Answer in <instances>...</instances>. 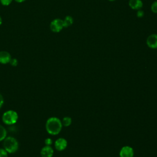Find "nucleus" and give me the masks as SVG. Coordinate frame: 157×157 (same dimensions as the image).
Listing matches in <instances>:
<instances>
[{
  "mask_svg": "<svg viewBox=\"0 0 157 157\" xmlns=\"http://www.w3.org/2000/svg\"><path fill=\"white\" fill-rule=\"evenodd\" d=\"M109 1H115V0H109Z\"/></svg>",
  "mask_w": 157,
  "mask_h": 157,
  "instance_id": "5701e85b",
  "label": "nucleus"
},
{
  "mask_svg": "<svg viewBox=\"0 0 157 157\" xmlns=\"http://www.w3.org/2000/svg\"><path fill=\"white\" fill-rule=\"evenodd\" d=\"M147 45L151 48H157V34H152L147 39Z\"/></svg>",
  "mask_w": 157,
  "mask_h": 157,
  "instance_id": "6e6552de",
  "label": "nucleus"
},
{
  "mask_svg": "<svg viewBox=\"0 0 157 157\" xmlns=\"http://www.w3.org/2000/svg\"><path fill=\"white\" fill-rule=\"evenodd\" d=\"M16 2H24V1H25L26 0H15Z\"/></svg>",
  "mask_w": 157,
  "mask_h": 157,
  "instance_id": "412c9836",
  "label": "nucleus"
},
{
  "mask_svg": "<svg viewBox=\"0 0 157 157\" xmlns=\"http://www.w3.org/2000/svg\"><path fill=\"white\" fill-rule=\"evenodd\" d=\"M129 7L134 10H139L143 6V2L141 0H129Z\"/></svg>",
  "mask_w": 157,
  "mask_h": 157,
  "instance_id": "9d476101",
  "label": "nucleus"
},
{
  "mask_svg": "<svg viewBox=\"0 0 157 157\" xmlns=\"http://www.w3.org/2000/svg\"><path fill=\"white\" fill-rule=\"evenodd\" d=\"M12 0H0L1 3L5 6H7L9 5H10L12 2Z\"/></svg>",
  "mask_w": 157,
  "mask_h": 157,
  "instance_id": "f3484780",
  "label": "nucleus"
},
{
  "mask_svg": "<svg viewBox=\"0 0 157 157\" xmlns=\"http://www.w3.org/2000/svg\"><path fill=\"white\" fill-rule=\"evenodd\" d=\"M53 154L54 150L50 145L44 146L40 151V155L41 157H52Z\"/></svg>",
  "mask_w": 157,
  "mask_h": 157,
  "instance_id": "423d86ee",
  "label": "nucleus"
},
{
  "mask_svg": "<svg viewBox=\"0 0 157 157\" xmlns=\"http://www.w3.org/2000/svg\"><path fill=\"white\" fill-rule=\"evenodd\" d=\"M54 145L56 150L61 151L64 150L67 147V142L64 138L59 137L55 140Z\"/></svg>",
  "mask_w": 157,
  "mask_h": 157,
  "instance_id": "39448f33",
  "label": "nucleus"
},
{
  "mask_svg": "<svg viewBox=\"0 0 157 157\" xmlns=\"http://www.w3.org/2000/svg\"><path fill=\"white\" fill-rule=\"evenodd\" d=\"M7 131L6 128L0 124V142H2L4 140V139L7 136Z\"/></svg>",
  "mask_w": 157,
  "mask_h": 157,
  "instance_id": "f8f14e48",
  "label": "nucleus"
},
{
  "mask_svg": "<svg viewBox=\"0 0 157 157\" xmlns=\"http://www.w3.org/2000/svg\"><path fill=\"white\" fill-rule=\"evenodd\" d=\"M63 28V21L60 18H55L53 20L50 24V28L51 31L54 33L60 32Z\"/></svg>",
  "mask_w": 157,
  "mask_h": 157,
  "instance_id": "20e7f679",
  "label": "nucleus"
},
{
  "mask_svg": "<svg viewBox=\"0 0 157 157\" xmlns=\"http://www.w3.org/2000/svg\"><path fill=\"white\" fill-rule=\"evenodd\" d=\"M8 152L2 147L0 148V157H8Z\"/></svg>",
  "mask_w": 157,
  "mask_h": 157,
  "instance_id": "4468645a",
  "label": "nucleus"
},
{
  "mask_svg": "<svg viewBox=\"0 0 157 157\" xmlns=\"http://www.w3.org/2000/svg\"><path fill=\"white\" fill-rule=\"evenodd\" d=\"M151 11L155 13H157V1H155L151 6Z\"/></svg>",
  "mask_w": 157,
  "mask_h": 157,
  "instance_id": "2eb2a0df",
  "label": "nucleus"
},
{
  "mask_svg": "<svg viewBox=\"0 0 157 157\" xmlns=\"http://www.w3.org/2000/svg\"><path fill=\"white\" fill-rule=\"evenodd\" d=\"M134 150L129 146H124L121 148L120 151V157H133Z\"/></svg>",
  "mask_w": 157,
  "mask_h": 157,
  "instance_id": "0eeeda50",
  "label": "nucleus"
},
{
  "mask_svg": "<svg viewBox=\"0 0 157 157\" xmlns=\"http://www.w3.org/2000/svg\"><path fill=\"white\" fill-rule=\"evenodd\" d=\"M10 64L12 66H13V67H15L18 65V60L16 59V58H11L10 62H9Z\"/></svg>",
  "mask_w": 157,
  "mask_h": 157,
  "instance_id": "dca6fc26",
  "label": "nucleus"
},
{
  "mask_svg": "<svg viewBox=\"0 0 157 157\" xmlns=\"http://www.w3.org/2000/svg\"><path fill=\"white\" fill-rule=\"evenodd\" d=\"M3 142V148L8 153L13 154L16 153L19 148L18 140L13 136H7Z\"/></svg>",
  "mask_w": 157,
  "mask_h": 157,
  "instance_id": "f03ea898",
  "label": "nucleus"
},
{
  "mask_svg": "<svg viewBox=\"0 0 157 157\" xmlns=\"http://www.w3.org/2000/svg\"><path fill=\"white\" fill-rule=\"evenodd\" d=\"M4 103V99L3 96L2 95V94L0 93V109L2 108V107L3 106Z\"/></svg>",
  "mask_w": 157,
  "mask_h": 157,
  "instance_id": "aec40b11",
  "label": "nucleus"
},
{
  "mask_svg": "<svg viewBox=\"0 0 157 157\" xmlns=\"http://www.w3.org/2000/svg\"><path fill=\"white\" fill-rule=\"evenodd\" d=\"M18 120V114L14 110H7L2 115V121L6 125L15 124Z\"/></svg>",
  "mask_w": 157,
  "mask_h": 157,
  "instance_id": "7ed1b4c3",
  "label": "nucleus"
},
{
  "mask_svg": "<svg viewBox=\"0 0 157 157\" xmlns=\"http://www.w3.org/2000/svg\"><path fill=\"white\" fill-rule=\"evenodd\" d=\"M144 12L143 10H142L141 9L137 10V16L139 18H141L142 17H144Z\"/></svg>",
  "mask_w": 157,
  "mask_h": 157,
  "instance_id": "6ab92c4d",
  "label": "nucleus"
},
{
  "mask_svg": "<svg viewBox=\"0 0 157 157\" xmlns=\"http://www.w3.org/2000/svg\"><path fill=\"white\" fill-rule=\"evenodd\" d=\"M44 144H45V145H50L51 146V145L53 144V141L52 139L51 138H46L44 140Z\"/></svg>",
  "mask_w": 157,
  "mask_h": 157,
  "instance_id": "a211bd4d",
  "label": "nucleus"
},
{
  "mask_svg": "<svg viewBox=\"0 0 157 157\" xmlns=\"http://www.w3.org/2000/svg\"><path fill=\"white\" fill-rule=\"evenodd\" d=\"M1 24H2V18L0 17V26L1 25Z\"/></svg>",
  "mask_w": 157,
  "mask_h": 157,
  "instance_id": "4be33fe9",
  "label": "nucleus"
},
{
  "mask_svg": "<svg viewBox=\"0 0 157 157\" xmlns=\"http://www.w3.org/2000/svg\"><path fill=\"white\" fill-rule=\"evenodd\" d=\"M61 120L56 117H52L47 119L45 123V129L50 135H57L62 129Z\"/></svg>",
  "mask_w": 157,
  "mask_h": 157,
  "instance_id": "f257e3e1",
  "label": "nucleus"
},
{
  "mask_svg": "<svg viewBox=\"0 0 157 157\" xmlns=\"http://www.w3.org/2000/svg\"><path fill=\"white\" fill-rule=\"evenodd\" d=\"M63 21L64 28H66L72 25L74 20H73V18L71 16L67 15L64 18V19Z\"/></svg>",
  "mask_w": 157,
  "mask_h": 157,
  "instance_id": "9b49d317",
  "label": "nucleus"
},
{
  "mask_svg": "<svg viewBox=\"0 0 157 157\" xmlns=\"http://www.w3.org/2000/svg\"><path fill=\"white\" fill-rule=\"evenodd\" d=\"M61 123H62L63 126H66V127L69 126L72 123V119L69 117H64L63 118V120H61Z\"/></svg>",
  "mask_w": 157,
  "mask_h": 157,
  "instance_id": "ddd939ff",
  "label": "nucleus"
},
{
  "mask_svg": "<svg viewBox=\"0 0 157 157\" xmlns=\"http://www.w3.org/2000/svg\"><path fill=\"white\" fill-rule=\"evenodd\" d=\"M12 57L10 54L7 51L0 52V63L2 64H6L9 63Z\"/></svg>",
  "mask_w": 157,
  "mask_h": 157,
  "instance_id": "1a4fd4ad",
  "label": "nucleus"
}]
</instances>
